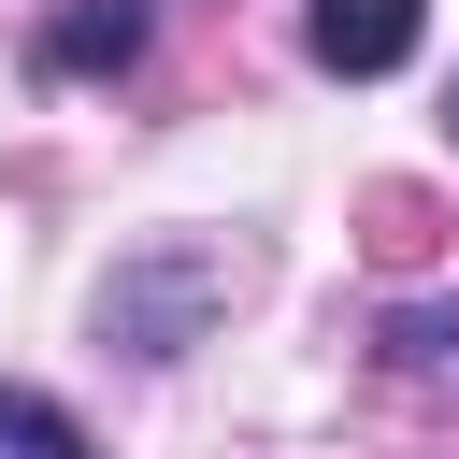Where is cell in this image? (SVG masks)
Listing matches in <instances>:
<instances>
[{"label": "cell", "instance_id": "obj_1", "mask_svg": "<svg viewBox=\"0 0 459 459\" xmlns=\"http://www.w3.org/2000/svg\"><path fill=\"white\" fill-rule=\"evenodd\" d=\"M301 43H316V72L373 86V72H402V57H416V0H316V14H301Z\"/></svg>", "mask_w": 459, "mask_h": 459}, {"label": "cell", "instance_id": "obj_2", "mask_svg": "<svg viewBox=\"0 0 459 459\" xmlns=\"http://www.w3.org/2000/svg\"><path fill=\"white\" fill-rule=\"evenodd\" d=\"M43 57H57V72H129V57H143V0H86V14H57Z\"/></svg>", "mask_w": 459, "mask_h": 459}, {"label": "cell", "instance_id": "obj_3", "mask_svg": "<svg viewBox=\"0 0 459 459\" xmlns=\"http://www.w3.org/2000/svg\"><path fill=\"white\" fill-rule=\"evenodd\" d=\"M0 459H72V416L43 387H0Z\"/></svg>", "mask_w": 459, "mask_h": 459}, {"label": "cell", "instance_id": "obj_4", "mask_svg": "<svg viewBox=\"0 0 459 459\" xmlns=\"http://www.w3.org/2000/svg\"><path fill=\"white\" fill-rule=\"evenodd\" d=\"M445 143H459V100H445Z\"/></svg>", "mask_w": 459, "mask_h": 459}]
</instances>
